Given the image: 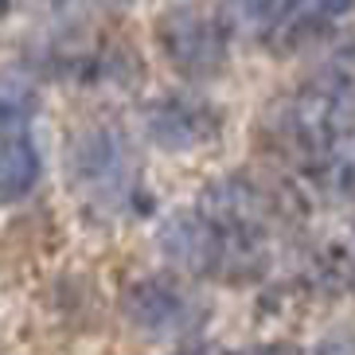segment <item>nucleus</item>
Wrapping results in <instances>:
<instances>
[{"label":"nucleus","instance_id":"1","mask_svg":"<svg viewBox=\"0 0 355 355\" xmlns=\"http://www.w3.org/2000/svg\"><path fill=\"white\" fill-rule=\"evenodd\" d=\"M273 141L328 191L352 188V51L328 59L273 117Z\"/></svg>","mask_w":355,"mask_h":355},{"label":"nucleus","instance_id":"2","mask_svg":"<svg viewBox=\"0 0 355 355\" xmlns=\"http://www.w3.org/2000/svg\"><path fill=\"white\" fill-rule=\"evenodd\" d=\"M71 188L105 211H125L141 196V160L137 148L117 125H90L71 141L67 153Z\"/></svg>","mask_w":355,"mask_h":355},{"label":"nucleus","instance_id":"3","mask_svg":"<svg viewBox=\"0 0 355 355\" xmlns=\"http://www.w3.org/2000/svg\"><path fill=\"white\" fill-rule=\"evenodd\" d=\"M157 43L164 59L191 83L219 78L230 59V35L215 12L196 4H172L157 20Z\"/></svg>","mask_w":355,"mask_h":355},{"label":"nucleus","instance_id":"4","mask_svg":"<svg viewBox=\"0 0 355 355\" xmlns=\"http://www.w3.org/2000/svg\"><path fill=\"white\" fill-rule=\"evenodd\" d=\"M125 316L153 340H191L207 324V304L196 289L172 277H141L125 289Z\"/></svg>","mask_w":355,"mask_h":355},{"label":"nucleus","instance_id":"5","mask_svg":"<svg viewBox=\"0 0 355 355\" xmlns=\"http://www.w3.org/2000/svg\"><path fill=\"white\" fill-rule=\"evenodd\" d=\"M145 133L164 153H196V148L219 141L223 114L207 98L176 90V94H160L145 110Z\"/></svg>","mask_w":355,"mask_h":355},{"label":"nucleus","instance_id":"6","mask_svg":"<svg viewBox=\"0 0 355 355\" xmlns=\"http://www.w3.org/2000/svg\"><path fill=\"white\" fill-rule=\"evenodd\" d=\"M352 16V0H285L282 20L273 24L266 47L270 51H301L304 43L328 35Z\"/></svg>","mask_w":355,"mask_h":355},{"label":"nucleus","instance_id":"7","mask_svg":"<svg viewBox=\"0 0 355 355\" xmlns=\"http://www.w3.org/2000/svg\"><path fill=\"white\" fill-rule=\"evenodd\" d=\"M43 176V157L32 133H8L0 137V207L20 203L32 196Z\"/></svg>","mask_w":355,"mask_h":355},{"label":"nucleus","instance_id":"8","mask_svg":"<svg viewBox=\"0 0 355 355\" xmlns=\"http://www.w3.org/2000/svg\"><path fill=\"white\" fill-rule=\"evenodd\" d=\"M285 0H223L215 16H219L223 32L234 40V35H250V40H270L273 24L282 20Z\"/></svg>","mask_w":355,"mask_h":355},{"label":"nucleus","instance_id":"9","mask_svg":"<svg viewBox=\"0 0 355 355\" xmlns=\"http://www.w3.org/2000/svg\"><path fill=\"white\" fill-rule=\"evenodd\" d=\"M40 114V90L24 74H0V137L24 133V125Z\"/></svg>","mask_w":355,"mask_h":355},{"label":"nucleus","instance_id":"10","mask_svg":"<svg viewBox=\"0 0 355 355\" xmlns=\"http://www.w3.org/2000/svg\"><path fill=\"white\" fill-rule=\"evenodd\" d=\"M59 8L74 12V16H86V12H102V8H121V0H63Z\"/></svg>","mask_w":355,"mask_h":355},{"label":"nucleus","instance_id":"11","mask_svg":"<svg viewBox=\"0 0 355 355\" xmlns=\"http://www.w3.org/2000/svg\"><path fill=\"white\" fill-rule=\"evenodd\" d=\"M239 355H304L301 347H293V344H258V347H246V352Z\"/></svg>","mask_w":355,"mask_h":355},{"label":"nucleus","instance_id":"12","mask_svg":"<svg viewBox=\"0 0 355 355\" xmlns=\"http://www.w3.org/2000/svg\"><path fill=\"white\" fill-rule=\"evenodd\" d=\"M316 355H352V347H347V340H340V344H336V340H328V344H324Z\"/></svg>","mask_w":355,"mask_h":355},{"label":"nucleus","instance_id":"13","mask_svg":"<svg viewBox=\"0 0 355 355\" xmlns=\"http://www.w3.org/2000/svg\"><path fill=\"white\" fill-rule=\"evenodd\" d=\"M184 355H219V352H211V347H188Z\"/></svg>","mask_w":355,"mask_h":355},{"label":"nucleus","instance_id":"14","mask_svg":"<svg viewBox=\"0 0 355 355\" xmlns=\"http://www.w3.org/2000/svg\"><path fill=\"white\" fill-rule=\"evenodd\" d=\"M8 4H12V0H0V12H8Z\"/></svg>","mask_w":355,"mask_h":355}]
</instances>
